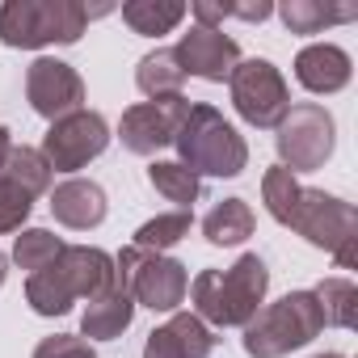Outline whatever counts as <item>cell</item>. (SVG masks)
<instances>
[{
  "label": "cell",
  "mask_w": 358,
  "mask_h": 358,
  "mask_svg": "<svg viewBox=\"0 0 358 358\" xmlns=\"http://www.w3.org/2000/svg\"><path fill=\"white\" fill-rule=\"evenodd\" d=\"M253 224L257 220H253V207L245 199H224L203 215V236L211 245H241L253 236Z\"/></svg>",
  "instance_id": "cell-19"
},
{
  "label": "cell",
  "mask_w": 358,
  "mask_h": 358,
  "mask_svg": "<svg viewBox=\"0 0 358 358\" xmlns=\"http://www.w3.org/2000/svg\"><path fill=\"white\" fill-rule=\"evenodd\" d=\"M9 152H13V131H9V127H0V169H5Z\"/></svg>",
  "instance_id": "cell-30"
},
{
  "label": "cell",
  "mask_w": 358,
  "mask_h": 358,
  "mask_svg": "<svg viewBox=\"0 0 358 358\" xmlns=\"http://www.w3.org/2000/svg\"><path fill=\"white\" fill-rule=\"evenodd\" d=\"M110 143V127L97 110H76L68 118H55L43 135V156L51 164V173H76L89 160H97Z\"/></svg>",
  "instance_id": "cell-10"
},
{
  "label": "cell",
  "mask_w": 358,
  "mask_h": 358,
  "mask_svg": "<svg viewBox=\"0 0 358 358\" xmlns=\"http://www.w3.org/2000/svg\"><path fill=\"white\" fill-rule=\"evenodd\" d=\"M114 287V257L89 245H64V253L26 278V303L38 316H64L76 299H93Z\"/></svg>",
  "instance_id": "cell-2"
},
{
  "label": "cell",
  "mask_w": 358,
  "mask_h": 358,
  "mask_svg": "<svg viewBox=\"0 0 358 358\" xmlns=\"http://www.w3.org/2000/svg\"><path fill=\"white\" fill-rule=\"evenodd\" d=\"M101 13H110V5L89 9L80 0H5L0 5V43L17 51L72 47Z\"/></svg>",
  "instance_id": "cell-3"
},
{
  "label": "cell",
  "mask_w": 358,
  "mask_h": 358,
  "mask_svg": "<svg viewBox=\"0 0 358 358\" xmlns=\"http://www.w3.org/2000/svg\"><path fill=\"white\" fill-rule=\"evenodd\" d=\"M59 253H64V241H59L55 232H47V228H26V232L13 241V262H17L22 270H30V274L47 270Z\"/></svg>",
  "instance_id": "cell-26"
},
{
  "label": "cell",
  "mask_w": 358,
  "mask_h": 358,
  "mask_svg": "<svg viewBox=\"0 0 358 358\" xmlns=\"http://www.w3.org/2000/svg\"><path fill=\"white\" fill-rule=\"evenodd\" d=\"M0 177H9V182L22 186L30 199H38V194L51 190V164H47V156L38 148H26V143H13L5 169H0Z\"/></svg>",
  "instance_id": "cell-23"
},
{
  "label": "cell",
  "mask_w": 358,
  "mask_h": 358,
  "mask_svg": "<svg viewBox=\"0 0 358 358\" xmlns=\"http://www.w3.org/2000/svg\"><path fill=\"white\" fill-rule=\"evenodd\" d=\"M26 97H30L34 114L55 122V118H68V114L85 110V80L72 64L43 55L26 68Z\"/></svg>",
  "instance_id": "cell-12"
},
{
  "label": "cell",
  "mask_w": 358,
  "mask_h": 358,
  "mask_svg": "<svg viewBox=\"0 0 358 358\" xmlns=\"http://www.w3.org/2000/svg\"><path fill=\"white\" fill-rule=\"evenodd\" d=\"M324 329V316H320V303L312 291H291L282 295L278 303L262 308L249 324H245V354L249 358H282L299 345H308L316 333Z\"/></svg>",
  "instance_id": "cell-5"
},
{
  "label": "cell",
  "mask_w": 358,
  "mask_h": 358,
  "mask_svg": "<svg viewBox=\"0 0 358 358\" xmlns=\"http://www.w3.org/2000/svg\"><path fill=\"white\" fill-rule=\"evenodd\" d=\"M148 182H152L156 194H164L169 203H177V211H190L199 203V194H203V182H199V177L182 160H152Z\"/></svg>",
  "instance_id": "cell-21"
},
{
  "label": "cell",
  "mask_w": 358,
  "mask_h": 358,
  "mask_svg": "<svg viewBox=\"0 0 358 358\" xmlns=\"http://www.w3.org/2000/svg\"><path fill=\"white\" fill-rule=\"evenodd\" d=\"M131 320H135V299L127 291L110 287V291L89 299V308L80 316V333L89 341H114V337H122L131 329Z\"/></svg>",
  "instance_id": "cell-17"
},
{
  "label": "cell",
  "mask_w": 358,
  "mask_h": 358,
  "mask_svg": "<svg viewBox=\"0 0 358 358\" xmlns=\"http://www.w3.org/2000/svg\"><path fill=\"white\" fill-rule=\"evenodd\" d=\"M278 17L291 34H324L329 26L354 22L358 9L354 5H320V0H287L278 9Z\"/></svg>",
  "instance_id": "cell-18"
},
{
  "label": "cell",
  "mask_w": 358,
  "mask_h": 358,
  "mask_svg": "<svg viewBox=\"0 0 358 358\" xmlns=\"http://www.w3.org/2000/svg\"><path fill=\"white\" fill-rule=\"evenodd\" d=\"M173 55H177V64H182L186 76H199V80H211V85H224L232 76V68L241 64L236 38H228L224 30H203V26L182 34V43L173 47Z\"/></svg>",
  "instance_id": "cell-13"
},
{
  "label": "cell",
  "mask_w": 358,
  "mask_h": 358,
  "mask_svg": "<svg viewBox=\"0 0 358 358\" xmlns=\"http://www.w3.org/2000/svg\"><path fill=\"white\" fill-rule=\"evenodd\" d=\"M266 291H270V270L257 253L236 257L228 270H199V278L190 282L194 316L215 329H245L262 312Z\"/></svg>",
  "instance_id": "cell-1"
},
{
  "label": "cell",
  "mask_w": 358,
  "mask_h": 358,
  "mask_svg": "<svg viewBox=\"0 0 358 358\" xmlns=\"http://www.w3.org/2000/svg\"><path fill=\"white\" fill-rule=\"evenodd\" d=\"M224 9H228V17H241V22H266L274 13L270 0H241V5H224Z\"/></svg>",
  "instance_id": "cell-29"
},
{
  "label": "cell",
  "mask_w": 358,
  "mask_h": 358,
  "mask_svg": "<svg viewBox=\"0 0 358 358\" xmlns=\"http://www.w3.org/2000/svg\"><path fill=\"white\" fill-rule=\"evenodd\" d=\"M354 224H358V215H354V207L345 199L312 190V186H299L295 207L287 215V228H295L308 245L333 253L341 270L354 266Z\"/></svg>",
  "instance_id": "cell-7"
},
{
  "label": "cell",
  "mask_w": 358,
  "mask_h": 358,
  "mask_svg": "<svg viewBox=\"0 0 358 358\" xmlns=\"http://www.w3.org/2000/svg\"><path fill=\"white\" fill-rule=\"evenodd\" d=\"M30 211H34V199L22 186H13L9 177H0V232H17L30 220Z\"/></svg>",
  "instance_id": "cell-27"
},
{
  "label": "cell",
  "mask_w": 358,
  "mask_h": 358,
  "mask_svg": "<svg viewBox=\"0 0 358 358\" xmlns=\"http://www.w3.org/2000/svg\"><path fill=\"white\" fill-rule=\"evenodd\" d=\"M228 89H232L236 114L257 131L278 127L291 110V89L270 59H241L228 76Z\"/></svg>",
  "instance_id": "cell-9"
},
{
  "label": "cell",
  "mask_w": 358,
  "mask_h": 358,
  "mask_svg": "<svg viewBox=\"0 0 358 358\" xmlns=\"http://www.w3.org/2000/svg\"><path fill=\"white\" fill-rule=\"evenodd\" d=\"M135 85H139V93L152 97V101H156V97H177V93H182V85H186V72H182V64H177L173 51H152V55L139 59Z\"/></svg>",
  "instance_id": "cell-20"
},
{
  "label": "cell",
  "mask_w": 358,
  "mask_h": 358,
  "mask_svg": "<svg viewBox=\"0 0 358 358\" xmlns=\"http://www.w3.org/2000/svg\"><path fill=\"white\" fill-rule=\"evenodd\" d=\"M182 17H186V5H182V0H127V5H122V22H127L135 34H143V38L169 34Z\"/></svg>",
  "instance_id": "cell-22"
},
{
  "label": "cell",
  "mask_w": 358,
  "mask_h": 358,
  "mask_svg": "<svg viewBox=\"0 0 358 358\" xmlns=\"http://www.w3.org/2000/svg\"><path fill=\"white\" fill-rule=\"evenodd\" d=\"M34 358H97L93 345L85 337H72V333H55V337H43L34 345Z\"/></svg>",
  "instance_id": "cell-28"
},
{
  "label": "cell",
  "mask_w": 358,
  "mask_h": 358,
  "mask_svg": "<svg viewBox=\"0 0 358 358\" xmlns=\"http://www.w3.org/2000/svg\"><path fill=\"white\" fill-rule=\"evenodd\" d=\"M274 148H278V160L287 173H312V169H324V160L333 156V143H337V127H333V114L320 106V101H303V106H291L287 118L274 127Z\"/></svg>",
  "instance_id": "cell-8"
},
{
  "label": "cell",
  "mask_w": 358,
  "mask_h": 358,
  "mask_svg": "<svg viewBox=\"0 0 358 358\" xmlns=\"http://www.w3.org/2000/svg\"><path fill=\"white\" fill-rule=\"evenodd\" d=\"M312 295H316V303H320L324 324H333V329H354V320H358V287H354L350 278H324Z\"/></svg>",
  "instance_id": "cell-24"
},
{
  "label": "cell",
  "mask_w": 358,
  "mask_h": 358,
  "mask_svg": "<svg viewBox=\"0 0 358 358\" xmlns=\"http://www.w3.org/2000/svg\"><path fill=\"white\" fill-rule=\"evenodd\" d=\"M190 228H194V215H190V211H169V215L148 220V224L135 232L131 245L143 249V253H164V249H173L177 241H186Z\"/></svg>",
  "instance_id": "cell-25"
},
{
  "label": "cell",
  "mask_w": 358,
  "mask_h": 358,
  "mask_svg": "<svg viewBox=\"0 0 358 358\" xmlns=\"http://www.w3.org/2000/svg\"><path fill=\"white\" fill-rule=\"evenodd\" d=\"M186 110H190V101H186L182 93H177V97H156V101L131 106V110L122 114V122H118L122 148L135 152V156H156L160 148L173 143L177 122L186 118Z\"/></svg>",
  "instance_id": "cell-11"
},
{
  "label": "cell",
  "mask_w": 358,
  "mask_h": 358,
  "mask_svg": "<svg viewBox=\"0 0 358 358\" xmlns=\"http://www.w3.org/2000/svg\"><path fill=\"white\" fill-rule=\"evenodd\" d=\"M215 333L203 324L194 312H173L160 329L148 333L143 358H211L215 354Z\"/></svg>",
  "instance_id": "cell-14"
},
{
  "label": "cell",
  "mask_w": 358,
  "mask_h": 358,
  "mask_svg": "<svg viewBox=\"0 0 358 358\" xmlns=\"http://www.w3.org/2000/svg\"><path fill=\"white\" fill-rule=\"evenodd\" d=\"M316 358H345V354H316Z\"/></svg>",
  "instance_id": "cell-32"
},
{
  "label": "cell",
  "mask_w": 358,
  "mask_h": 358,
  "mask_svg": "<svg viewBox=\"0 0 358 358\" xmlns=\"http://www.w3.org/2000/svg\"><path fill=\"white\" fill-rule=\"evenodd\" d=\"M173 148H177L182 164L199 177V182L203 177H241L245 164H249L245 135L215 106H203V101H194L186 110V118L177 122Z\"/></svg>",
  "instance_id": "cell-4"
},
{
  "label": "cell",
  "mask_w": 358,
  "mask_h": 358,
  "mask_svg": "<svg viewBox=\"0 0 358 358\" xmlns=\"http://www.w3.org/2000/svg\"><path fill=\"white\" fill-rule=\"evenodd\" d=\"M5 278H9V257L0 253V287H5Z\"/></svg>",
  "instance_id": "cell-31"
},
{
  "label": "cell",
  "mask_w": 358,
  "mask_h": 358,
  "mask_svg": "<svg viewBox=\"0 0 358 358\" xmlns=\"http://www.w3.org/2000/svg\"><path fill=\"white\" fill-rule=\"evenodd\" d=\"M114 287L152 312H173L190 291V274L182 262H173L164 253H143V249L127 245L114 257Z\"/></svg>",
  "instance_id": "cell-6"
},
{
  "label": "cell",
  "mask_w": 358,
  "mask_h": 358,
  "mask_svg": "<svg viewBox=\"0 0 358 358\" xmlns=\"http://www.w3.org/2000/svg\"><path fill=\"white\" fill-rule=\"evenodd\" d=\"M295 80L308 93H337L350 85V55L333 43H312L295 55Z\"/></svg>",
  "instance_id": "cell-16"
},
{
  "label": "cell",
  "mask_w": 358,
  "mask_h": 358,
  "mask_svg": "<svg viewBox=\"0 0 358 358\" xmlns=\"http://www.w3.org/2000/svg\"><path fill=\"white\" fill-rule=\"evenodd\" d=\"M110 203H106V190L97 182H85V177H68L64 186L51 190V215L64 224V228H76V232H89L106 220Z\"/></svg>",
  "instance_id": "cell-15"
}]
</instances>
